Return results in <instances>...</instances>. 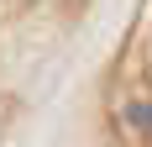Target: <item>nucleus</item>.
Masks as SVG:
<instances>
[{
  "label": "nucleus",
  "mask_w": 152,
  "mask_h": 147,
  "mask_svg": "<svg viewBox=\"0 0 152 147\" xmlns=\"http://www.w3.org/2000/svg\"><path fill=\"white\" fill-rule=\"evenodd\" d=\"M126 116H131V126H137V132H142V137L152 142V105H131Z\"/></svg>",
  "instance_id": "1"
}]
</instances>
